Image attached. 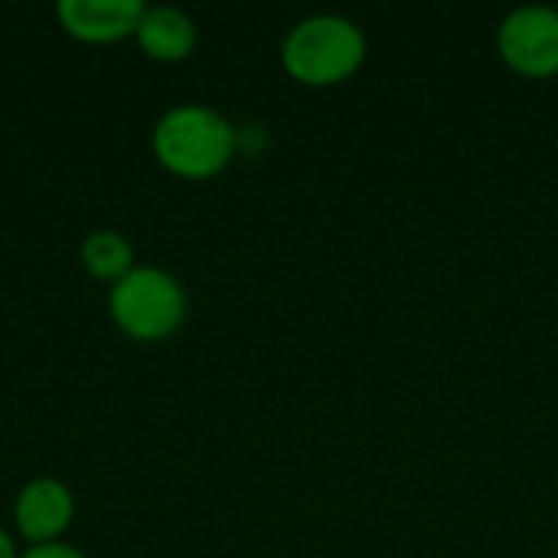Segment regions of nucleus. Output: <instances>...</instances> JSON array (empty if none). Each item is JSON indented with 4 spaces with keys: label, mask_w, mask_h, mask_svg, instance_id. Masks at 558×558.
<instances>
[{
    "label": "nucleus",
    "mask_w": 558,
    "mask_h": 558,
    "mask_svg": "<svg viewBox=\"0 0 558 558\" xmlns=\"http://www.w3.org/2000/svg\"><path fill=\"white\" fill-rule=\"evenodd\" d=\"M157 160L186 180L216 177L235 154L232 124L206 105H180L154 128Z\"/></svg>",
    "instance_id": "f257e3e1"
},
{
    "label": "nucleus",
    "mask_w": 558,
    "mask_h": 558,
    "mask_svg": "<svg viewBox=\"0 0 558 558\" xmlns=\"http://www.w3.org/2000/svg\"><path fill=\"white\" fill-rule=\"evenodd\" d=\"M366 59L363 29L337 13H317L291 26L281 46L284 69L304 85H337Z\"/></svg>",
    "instance_id": "f03ea898"
},
{
    "label": "nucleus",
    "mask_w": 558,
    "mask_h": 558,
    "mask_svg": "<svg viewBox=\"0 0 558 558\" xmlns=\"http://www.w3.org/2000/svg\"><path fill=\"white\" fill-rule=\"evenodd\" d=\"M111 317L134 340H163L186 317V291L163 268H131L111 288Z\"/></svg>",
    "instance_id": "7ed1b4c3"
},
{
    "label": "nucleus",
    "mask_w": 558,
    "mask_h": 558,
    "mask_svg": "<svg viewBox=\"0 0 558 558\" xmlns=\"http://www.w3.org/2000/svg\"><path fill=\"white\" fill-rule=\"evenodd\" d=\"M500 56L510 69L530 78L558 75V10L556 7H517L507 13L497 33Z\"/></svg>",
    "instance_id": "20e7f679"
},
{
    "label": "nucleus",
    "mask_w": 558,
    "mask_h": 558,
    "mask_svg": "<svg viewBox=\"0 0 558 558\" xmlns=\"http://www.w3.org/2000/svg\"><path fill=\"white\" fill-rule=\"evenodd\" d=\"M72 513H75V500H72L69 487L52 477H39V481L26 484L13 507L16 530L33 546L56 543V536L72 523Z\"/></svg>",
    "instance_id": "39448f33"
},
{
    "label": "nucleus",
    "mask_w": 558,
    "mask_h": 558,
    "mask_svg": "<svg viewBox=\"0 0 558 558\" xmlns=\"http://www.w3.org/2000/svg\"><path fill=\"white\" fill-rule=\"evenodd\" d=\"M144 13L141 0H62V26L85 43H111L137 29Z\"/></svg>",
    "instance_id": "423d86ee"
},
{
    "label": "nucleus",
    "mask_w": 558,
    "mask_h": 558,
    "mask_svg": "<svg viewBox=\"0 0 558 558\" xmlns=\"http://www.w3.org/2000/svg\"><path fill=\"white\" fill-rule=\"evenodd\" d=\"M137 39L150 59L177 62L186 59L196 46V23L177 7H144L137 23Z\"/></svg>",
    "instance_id": "0eeeda50"
},
{
    "label": "nucleus",
    "mask_w": 558,
    "mask_h": 558,
    "mask_svg": "<svg viewBox=\"0 0 558 558\" xmlns=\"http://www.w3.org/2000/svg\"><path fill=\"white\" fill-rule=\"evenodd\" d=\"M82 262L95 278L118 284L134 268V252L124 235H118L111 229H98L82 242Z\"/></svg>",
    "instance_id": "6e6552de"
},
{
    "label": "nucleus",
    "mask_w": 558,
    "mask_h": 558,
    "mask_svg": "<svg viewBox=\"0 0 558 558\" xmlns=\"http://www.w3.org/2000/svg\"><path fill=\"white\" fill-rule=\"evenodd\" d=\"M23 558H85L75 546H62V543H46V546H33L26 549Z\"/></svg>",
    "instance_id": "1a4fd4ad"
},
{
    "label": "nucleus",
    "mask_w": 558,
    "mask_h": 558,
    "mask_svg": "<svg viewBox=\"0 0 558 558\" xmlns=\"http://www.w3.org/2000/svg\"><path fill=\"white\" fill-rule=\"evenodd\" d=\"M0 558H16V549H13V543H10V536L0 530Z\"/></svg>",
    "instance_id": "9d476101"
}]
</instances>
